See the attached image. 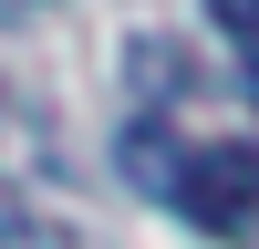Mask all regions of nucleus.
Segmentation results:
<instances>
[{
  "mask_svg": "<svg viewBox=\"0 0 259 249\" xmlns=\"http://www.w3.org/2000/svg\"><path fill=\"white\" fill-rule=\"evenodd\" d=\"M166 197H177L197 228L239 239V228L259 218V145H249V135H207V145H187V156L166 166Z\"/></svg>",
  "mask_w": 259,
  "mask_h": 249,
  "instance_id": "nucleus-1",
  "label": "nucleus"
},
{
  "mask_svg": "<svg viewBox=\"0 0 259 249\" xmlns=\"http://www.w3.org/2000/svg\"><path fill=\"white\" fill-rule=\"evenodd\" d=\"M207 21H218V31H239V42H259V0H207Z\"/></svg>",
  "mask_w": 259,
  "mask_h": 249,
  "instance_id": "nucleus-2",
  "label": "nucleus"
},
{
  "mask_svg": "<svg viewBox=\"0 0 259 249\" xmlns=\"http://www.w3.org/2000/svg\"><path fill=\"white\" fill-rule=\"evenodd\" d=\"M249 94H259V62H249Z\"/></svg>",
  "mask_w": 259,
  "mask_h": 249,
  "instance_id": "nucleus-3",
  "label": "nucleus"
}]
</instances>
